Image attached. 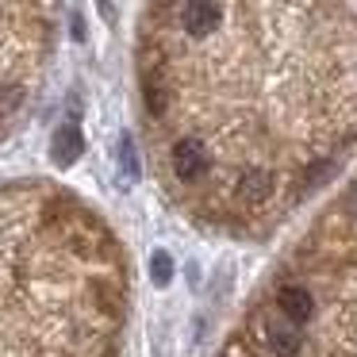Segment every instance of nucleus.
<instances>
[{
    "instance_id": "1",
    "label": "nucleus",
    "mask_w": 357,
    "mask_h": 357,
    "mask_svg": "<svg viewBox=\"0 0 357 357\" xmlns=\"http://www.w3.org/2000/svg\"><path fill=\"white\" fill-rule=\"evenodd\" d=\"M173 169H177L181 181H196L204 169H208V150H204V142L196 139H185L173 146Z\"/></svg>"
},
{
    "instance_id": "2",
    "label": "nucleus",
    "mask_w": 357,
    "mask_h": 357,
    "mask_svg": "<svg viewBox=\"0 0 357 357\" xmlns=\"http://www.w3.org/2000/svg\"><path fill=\"white\" fill-rule=\"evenodd\" d=\"M185 31L196 35V39H204V35H211L219 27V4L215 0H188L185 4Z\"/></svg>"
},
{
    "instance_id": "3",
    "label": "nucleus",
    "mask_w": 357,
    "mask_h": 357,
    "mask_svg": "<svg viewBox=\"0 0 357 357\" xmlns=\"http://www.w3.org/2000/svg\"><path fill=\"white\" fill-rule=\"evenodd\" d=\"M81 150H85V135H81V127L66 123L54 131V142H50V158H54V165H73L81 158Z\"/></svg>"
},
{
    "instance_id": "4",
    "label": "nucleus",
    "mask_w": 357,
    "mask_h": 357,
    "mask_svg": "<svg viewBox=\"0 0 357 357\" xmlns=\"http://www.w3.org/2000/svg\"><path fill=\"white\" fill-rule=\"evenodd\" d=\"M269 349L277 357H296V349H300V323H292V319H277V323H269Z\"/></svg>"
},
{
    "instance_id": "5",
    "label": "nucleus",
    "mask_w": 357,
    "mask_h": 357,
    "mask_svg": "<svg viewBox=\"0 0 357 357\" xmlns=\"http://www.w3.org/2000/svg\"><path fill=\"white\" fill-rule=\"evenodd\" d=\"M280 311H284V319H292V323H307L315 303H311V296L303 292V288H284V292H280Z\"/></svg>"
},
{
    "instance_id": "6",
    "label": "nucleus",
    "mask_w": 357,
    "mask_h": 357,
    "mask_svg": "<svg viewBox=\"0 0 357 357\" xmlns=\"http://www.w3.org/2000/svg\"><path fill=\"white\" fill-rule=\"evenodd\" d=\"M269 188H273V181H269V173H246V177H242V200H250V204H257V200H265V196H269Z\"/></svg>"
},
{
    "instance_id": "7",
    "label": "nucleus",
    "mask_w": 357,
    "mask_h": 357,
    "mask_svg": "<svg viewBox=\"0 0 357 357\" xmlns=\"http://www.w3.org/2000/svg\"><path fill=\"white\" fill-rule=\"evenodd\" d=\"M150 277H154V284H158V288L169 284V280H173V257L158 250V254L150 257Z\"/></svg>"
},
{
    "instance_id": "8",
    "label": "nucleus",
    "mask_w": 357,
    "mask_h": 357,
    "mask_svg": "<svg viewBox=\"0 0 357 357\" xmlns=\"http://www.w3.org/2000/svg\"><path fill=\"white\" fill-rule=\"evenodd\" d=\"M119 165H123V173L127 177H139V154H135V142H131V135H123L119 139Z\"/></svg>"
},
{
    "instance_id": "9",
    "label": "nucleus",
    "mask_w": 357,
    "mask_h": 357,
    "mask_svg": "<svg viewBox=\"0 0 357 357\" xmlns=\"http://www.w3.org/2000/svg\"><path fill=\"white\" fill-rule=\"evenodd\" d=\"M96 4H100V12H104V16L112 20V0H96Z\"/></svg>"
}]
</instances>
